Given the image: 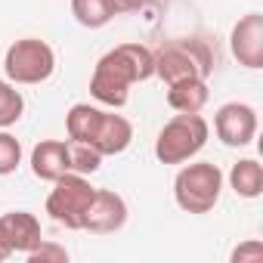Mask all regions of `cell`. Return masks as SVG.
I'll use <instances>...</instances> for the list:
<instances>
[{
	"label": "cell",
	"mask_w": 263,
	"mask_h": 263,
	"mask_svg": "<svg viewBox=\"0 0 263 263\" xmlns=\"http://www.w3.org/2000/svg\"><path fill=\"white\" fill-rule=\"evenodd\" d=\"M149 78H155V53L143 44H118L99 56L90 78V96L108 108H124L130 87Z\"/></svg>",
	"instance_id": "cell-1"
},
{
	"label": "cell",
	"mask_w": 263,
	"mask_h": 263,
	"mask_svg": "<svg viewBox=\"0 0 263 263\" xmlns=\"http://www.w3.org/2000/svg\"><path fill=\"white\" fill-rule=\"evenodd\" d=\"M211 137V124L201 118V111H177L161 130H158V140H155V158L161 164H186L192 161L204 143Z\"/></svg>",
	"instance_id": "cell-2"
},
{
	"label": "cell",
	"mask_w": 263,
	"mask_h": 263,
	"mask_svg": "<svg viewBox=\"0 0 263 263\" xmlns=\"http://www.w3.org/2000/svg\"><path fill=\"white\" fill-rule=\"evenodd\" d=\"M223 171L211 161H189L174 180V198L186 214H208L217 208L223 192Z\"/></svg>",
	"instance_id": "cell-3"
},
{
	"label": "cell",
	"mask_w": 263,
	"mask_h": 263,
	"mask_svg": "<svg viewBox=\"0 0 263 263\" xmlns=\"http://www.w3.org/2000/svg\"><path fill=\"white\" fill-rule=\"evenodd\" d=\"M4 71H7V81H13L16 87H31V84H44L53 78L56 71V53L47 41L41 37H22V41H13L7 47V56H4Z\"/></svg>",
	"instance_id": "cell-4"
},
{
	"label": "cell",
	"mask_w": 263,
	"mask_h": 263,
	"mask_svg": "<svg viewBox=\"0 0 263 263\" xmlns=\"http://www.w3.org/2000/svg\"><path fill=\"white\" fill-rule=\"evenodd\" d=\"M93 189L90 180L84 174H62L56 183H53V192L47 195V214L53 223L65 226V229H81V220H84V211L93 198Z\"/></svg>",
	"instance_id": "cell-5"
},
{
	"label": "cell",
	"mask_w": 263,
	"mask_h": 263,
	"mask_svg": "<svg viewBox=\"0 0 263 263\" xmlns=\"http://www.w3.org/2000/svg\"><path fill=\"white\" fill-rule=\"evenodd\" d=\"M208 74H211V56L195 41L167 44L155 53V78H161L167 87L192 78H208Z\"/></svg>",
	"instance_id": "cell-6"
},
{
	"label": "cell",
	"mask_w": 263,
	"mask_h": 263,
	"mask_svg": "<svg viewBox=\"0 0 263 263\" xmlns=\"http://www.w3.org/2000/svg\"><path fill=\"white\" fill-rule=\"evenodd\" d=\"M214 134L229 149H245L257 137V111L248 102H226L214 115Z\"/></svg>",
	"instance_id": "cell-7"
},
{
	"label": "cell",
	"mask_w": 263,
	"mask_h": 263,
	"mask_svg": "<svg viewBox=\"0 0 263 263\" xmlns=\"http://www.w3.org/2000/svg\"><path fill=\"white\" fill-rule=\"evenodd\" d=\"M124 223H127V201L115 189H93V198L81 220V229L93 232V235H111V232L124 229Z\"/></svg>",
	"instance_id": "cell-8"
},
{
	"label": "cell",
	"mask_w": 263,
	"mask_h": 263,
	"mask_svg": "<svg viewBox=\"0 0 263 263\" xmlns=\"http://www.w3.org/2000/svg\"><path fill=\"white\" fill-rule=\"evenodd\" d=\"M229 50L238 59V65H245L251 71L263 68V16L260 13H248L232 25Z\"/></svg>",
	"instance_id": "cell-9"
},
{
	"label": "cell",
	"mask_w": 263,
	"mask_h": 263,
	"mask_svg": "<svg viewBox=\"0 0 263 263\" xmlns=\"http://www.w3.org/2000/svg\"><path fill=\"white\" fill-rule=\"evenodd\" d=\"M134 143V124H130L124 115H115V111H105L102 108V118H99V127L87 146H93L102 158L105 155H121L127 152V146Z\"/></svg>",
	"instance_id": "cell-10"
},
{
	"label": "cell",
	"mask_w": 263,
	"mask_h": 263,
	"mask_svg": "<svg viewBox=\"0 0 263 263\" xmlns=\"http://www.w3.org/2000/svg\"><path fill=\"white\" fill-rule=\"evenodd\" d=\"M71 171L68 140H41L31 149V174L44 183H56L62 174Z\"/></svg>",
	"instance_id": "cell-11"
},
{
	"label": "cell",
	"mask_w": 263,
	"mask_h": 263,
	"mask_svg": "<svg viewBox=\"0 0 263 263\" xmlns=\"http://www.w3.org/2000/svg\"><path fill=\"white\" fill-rule=\"evenodd\" d=\"M0 220H4L7 238H10V245H13V254H28V251L44 238L41 220H37L31 211H10V214H4Z\"/></svg>",
	"instance_id": "cell-12"
},
{
	"label": "cell",
	"mask_w": 263,
	"mask_h": 263,
	"mask_svg": "<svg viewBox=\"0 0 263 263\" xmlns=\"http://www.w3.org/2000/svg\"><path fill=\"white\" fill-rule=\"evenodd\" d=\"M211 99V90H208V78H192V81H180V84H171L167 87V105L174 111H201Z\"/></svg>",
	"instance_id": "cell-13"
},
{
	"label": "cell",
	"mask_w": 263,
	"mask_h": 263,
	"mask_svg": "<svg viewBox=\"0 0 263 263\" xmlns=\"http://www.w3.org/2000/svg\"><path fill=\"white\" fill-rule=\"evenodd\" d=\"M102 108L90 105V102H74L65 115V130H68V140L71 143H90L96 127H99Z\"/></svg>",
	"instance_id": "cell-14"
},
{
	"label": "cell",
	"mask_w": 263,
	"mask_h": 263,
	"mask_svg": "<svg viewBox=\"0 0 263 263\" xmlns=\"http://www.w3.org/2000/svg\"><path fill=\"white\" fill-rule=\"evenodd\" d=\"M229 186L241 198H260L263 195V167L257 158H241L229 171Z\"/></svg>",
	"instance_id": "cell-15"
},
{
	"label": "cell",
	"mask_w": 263,
	"mask_h": 263,
	"mask_svg": "<svg viewBox=\"0 0 263 263\" xmlns=\"http://www.w3.org/2000/svg\"><path fill=\"white\" fill-rule=\"evenodd\" d=\"M71 16L78 19V25L93 31V28H105L118 16V7L115 0H71Z\"/></svg>",
	"instance_id": "cell-16"
},
{
	"label": "cell",
	"mask_w": 263,
	"mask_h": 263,
	"mask_svg": "<svg viewBox=\"0 0 263 263\" xmlns=\"http://www.w3.org/2000/svg\"><path fill=\"white\" fill-rule=\"evenodd\" d=\"M22 111H25V96L16 90L13 81L0 78V130L13 127L22 118Z\"/></svg>",
	"instance_id": "cell-17"
},
{
	"label": "cell",
	"mask_w": 263,
	"mask_h": 263,
	"mask_svg": "<svg viewBox=\"0 0 263 263\" xmlns=\"http://www.w3.org/2000/svg\"><path fill=\"white\" fill-rule=\"evenodd\" d=\"M68 152H71V171L74 174L90 177V174H96L102 167V155L93 146H87V143H71L68 140Z\"/></svg>",
	"instance_id": "cell-18"
},
{
	"label": "cell",
	"mask_w": 263,
	"mask_h": 263,
	"mask_svg": "<svg viewBox=\"0 0 263 263\" xmlns=\"http://www.w3.org/2000/svg\"><path fill=\"white\" fill-rule=\"evenodd\" d=\"M19 164H22V143L7 130H0V177L16 174Z\"/></svg>",
	"instance_id": "cell-19"
},
{
	"label": "cell",
	"mask_w": 263,
	"mask_h": 263,
	"mask_svg": "<svg viewBox=\"0 0 263 263\" xmlns=\"http://www.w3.org/2000/svg\"><path fill=\"white\" fill-rule=\"evenodd\" d=\"M25 257H28V263H65L68 260V251L62 245H56V241H44L41 238Z\"/></svg>",
	"instance_id": "cell-20"
},
{
	"label": "cell",
	"mask_w": 263,
	"mask_h": 263,
	"mask_svg": "<svg viewBox=\"0 0 263 263\" xmlns=\"http://www.w3.org/2000/svg\"><path fill=\"white\" fill-rule=\"evenodd\" d=\"M260 260H263V241H257V238H251L232 251V263H260Z\"/></svg>",
	"instance_id": "cell-21"
},
{
	"label": "cell",
	"mask_w": 263,
	"mask_h": 263,
	"mask_svg": "<svg viewBox=\"0 0 263 263\" xmlns=\"http://www.w3.org/2000/svg\"><path fill=\"white\" fill-rule=\"evenodd\" d=\"M149 4H152V0H115L118 13H140V10H146Z\"/></svg>",
	"instance_id": "cell-22"
},
{
	"label": "cell",
	"mask_w": 263,
	"mask_h": 263,
	"mask_svg": "<svg viewBox=\"0 0 263 263\" xmlns=\"http://www.w3.org/2000/svg\"><path fill=\"white\" fill-rule=\"evenodd\" d=\"M7 257H13V245L7 238V229H4V220H0V263H4Z\"/></svg>",
	"instance_id": "cell-23"
}]
</instances>
